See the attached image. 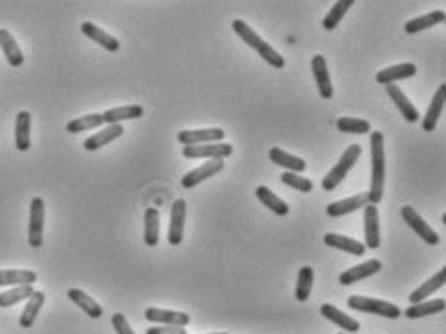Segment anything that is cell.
Instances as JSON below:
<instances>
[{"label":"cell","instance_id":"cell-40","mask_svg":"<svg viewBox=\"0 0 446 334\" xmlns=\"http://www.w3.org/2000/svg\"><path fill=\"white\" fill-rule=\"evenodd\" d=\"M280 180H282V184L298 189L301 193H309L313 189V182L309 180V178H303L301 174H296V172H284L282 176H280Z\"/></svg>","mask_w":446,"mask_h":334},{"label":"cell","instance_id":"cell-13","mask_svg":"<svg viewBox=\"0 0 446 334\" xmlns=\"http://www.w3.org/2000/svg\"><path fill=\"white\" fill-rule=\"evenodd\" d=\"M311 70H313V77H315V84H317L319 93L323 99H333L335 95V89H333V81H330V74H328V68H326V61L325 56H313L311 61Z\"/></svg>","mask_w":446,"mask_h":334},{"label":"cell","instance_id":"cell-37","mask_svg":"<svg viewBox=\"0 0 446 334\" xmlns=\"http://www.w3.org/2000/svg\"><path fill=\"white\" fill-rule=\"evenodd\" d=\"M313 278L315 273L311 267H301L298 273V284H296V300L308 301L311 296V288H313Z\"/></svg>","mask_w":446,"mask_h":334},{"label":"cell","instance_id":"cell-38","mask_svg":"<svg viewBox=\"0 0 446 334\" xmlns=\"http://www.w3.org/2000/svg\"><path fill=\"white\" fill-rule=\"evenodd\" d=\"M232 29H234V33L238 35L244 43L249 45V47L255 49V51H257L259 47H261V43H263V39L255 33V29H251L244 19H234V22H232Z\"/></svg>","mask_w":446,"mask_h":334},{"label":"cell","instance_id":"cell-17","mask_svg":"<svg viewBox=\"0 0 446 334\" xmlns=\"http://www.w3.org/2000/svg\"><path fill=\"white\" fill-rule=\"evenodd\" d=\"M321 315L325 319H328L330 323H335L338 328H342L344 333H358L361 328V325L356 319L348 317L346 313H342L340 309L330 305V303H323V305H321Z\"/></svg>","mask_w":446,"mask_h":334},{"label":"cell","instance_id":"cell-20","mask_svg":"<svg viewBox=\"0 0 446 334\" xmlns=\"http://www.w3.org/2000/svg\"><path fill=\"white\" fill-rule=\"evenodd\" d=\"M81 33L89 37L91 41H95L97 45H101L103 49H106L109 52H116L120 49V41L116 37H112L111 33L103 31L101 27H97L91 22H83L81 24Z\"/></svg>","mask_w":446,"mask_h":334},{"label":"cell","instance_id":"cell-22","mask_svg":"<svg viewBox=\"0 0 446 334\" xmlns=\"http://www.w3.org/2000/svg\"><path fill=\"white\" fill-rule=\"evenodd\" d=\"M143 223H145L143 241H145V246H149V248H154L159 244V240H161V214H159V209L147 207Z\"/></svg>","mask_w":446,"mask_h":334},{"label":"cell","instance_id":"cell-25","mask_svg":"<svg viewBox=\"0 0 446 334\" xmlns=\"http://www.w3.org/2000/svg\"><path fill=\"white\" fill-rule=\"evenodd\" d=\"M45 300H47L45 292L41 290L33 292V296L27 300L26 308H24L22 315H19V326H22V328H31V326H33L35 319L39 317V311L43 309Z\"/></svg>","mask_w":446,"mask_h":334},{"label":"cell","instance_id":"cell-14","mask_svg":"<svg viewBox=\"0 0 446 334\" xmlns=\"http://www.w3.org/2000/svg\"><path fill=\"white\" fill-rule=\"evenodd\" d=\"M369 205V198H367V191L363 193H358V196H352V198L340 199V201H335L330 205H326V214L328 216H344V214L353 213L358 209H365Z\"/></svg>","mask_w":446,"mask_h":334},{"label":"cell","instance_id":"cell-39","mask_svg":"<svg viewBox=\"0 0 446 334\" xmlns=\"http://www.w3.org/2000/svg\"><path fill=\"white\" fill-rule=\"evenodd\" d=\"M336 128L338 132L344 134H369L371 124L367 120H361V118H352V116H340L336 120Z\"/></svg>","mask_w":446,"mask_h":334},{"label":"cell","instance_id":"cell-42","mask_svg":"<svg viewBox=\"0 0 446 334\" xmlns=\"http://www.w3.org/2000/svg\"><path fill=\"white\" fill-rule=\"evenodd\" d=\"M112 321V326H114V331H116V334H136L134 331H132V326H129L128 319H126V315L124 313H114L111 317Z\"/></svg>","mask_w":446,"mask_h":334},{"label":"cell","instance_id":"cell-16","mask_svg":"<svg viewBox=\"0 0 446 334\" xmlns=\"http://www.w3.org/2000/svg\"><path fill=\"white\" fill-rule=\"evenodd\" d=\"M122 134H124V126L122 124H106V128L97 132L95 136L87 137L86 141H83V149L86 151H97L101 147L109 145L114 139H118Z\"/></svg>","mask_w":446,"mask_h":334},{"label":"cell","instance_id":"cell-3","mask_svg":"<svg viewBox=\"0 0 446 334\" xmlns=\"http://www.w3.org/2000/svg\"><path fill=\"white\" fill-rule=\"evenodd\" d=\"M348 305L361 313H371V315H379V317L386 319H398L402 315V309L385 300H375V298H367V296H350L348 298Z\"/></svg>","mask_w":446,"mask_h":334},{"label":"cell","instance_id":"cell-11","mask_svg":"<svg viewBox=\"0 0 446 334\" xmlns=\"http://www.w3.org/2000/svg\"><path fill=\"white\" fill-rule=\"evenodd\" d=\"M381 269H383L381 261L369 259V261H365V263H361V265H356L352 267V269H348V271H344V273L338 276V280H340L342 286H352V284L360 283L363 278H369L373 274H377Z\"/></svg>","mask_w":446,"mask_h":334},{"label":"cell","instance_id":"cell-36","mask_svg":"<svg viewBox=\"0 0 446 334\" xmlns=\"http://www.w3.org/2000/svg\"><path fill=\"white\" fill-rule=\"evenodd\" d=\"M353 6V0H340V2H335L333 8L328 10V14L323 19V27L333 31L338 27V24L342 22V17L346 16V12Z\"/></svg>","mask_w":446,"mask_h":334},{"label":"cell","instance_id":"cell-12","mask_svg":"<svg viewBox=\"0 0 446 334\" xmlns=\"http://www.w3.org/2000/svg\"><path fill=\"white\" fill-rule=\"evenodd\" d=\"M363 226H365V249H379L381 246V230H379L377 205H367L363 209Z\"/></svg>","mask_w":446,"mask_h":334},{"label":"cell","instance_id":"cell-34","mask_svg":"<svg viewBox=\"0 0 446 334\" xmlns=\"http://www.w3.org/2000/svg\"><path fill=\"white\" fill-rule=\"evenodd\" d=\"M33 286L31 284H26V286H16L12 290H6L0 294V308H12L16 305L19 301L29 300L33 296Z\"/></svg>","mask_w":446,"mask_h":334},{"label":"cell","instance_id":"cell-41","mask_svg":"<svg viewBox=\"0 0 446 334\" xmlns=\"http://www.w3.org/2000/svg\"><path fill=\"white\" fill-rule=\"evenodd\" d=\"M257 52H259V56H261V58H263L266 64H271L273 68H278V70L284 68V64H286V62H284V56L282 54H278V51H276V49H273V47H271L269 43H265V41H263V43H261V47L257 49Z\"/></svg>","mask_w":446,"mask_h":334},{"label":"cell","instance_id":"cell-23","mask_svg":"<svg viewBox=\"0 0 446 334\" xmlns=\"http://www.w3.org/2000/svg\"><path fill=\"white\" fill-rule=\"evenodd\" d=\"M0 49L4 52V56H6V61L12 68H19L22 64H24V52L22 49L17 47L16 39L12 37L8 29H0Z\"/></svg>","mask_w":446,"mask_h":334},{"label":"cell","instance_id":"cell-24","mask_svg":"<svg viewBox=\"0 0 446 334\" xmlns=\"http://www.w3.org/2000/svg\"><path fill=\"white\" fill-rule=\"evenodd\" d=\"M325 244L326 246H330V248L346 251L348 255H365V246H363L361 241L353 240V238H348V236H342V234H333V232H328V234H325Z\"/></svg>","mask_w":446,"mask_h":334},{"label":"cell","instance_id":"cell-21","mask_svg":"<svg viewBox=\"0 0 446 334\" xmlns=\"http://www.w3.org/2000/svg\"><path fill=\"white\" fill-rule=\"evenodd\" d=\"M269 159L273 161L278 166H282L284 172H296V174H301V172L308 168V163L300 159V157H296V154H290L282 151V149H278V147H273L271 151H269Z\"/></svg>","mask_w":446,"mask_h":334},{"label":"cell","instance_id":"cell-18","mask_svg":"<svg viewBox=\"0 0 446 334\" xmlns=\"http://www.w3.org/2000/svg\"><path fill=\"white\" fill-rule=\"evenodd\" d=\"M445 101H446V86L438 87L437 93L433 97V101H431L429 109L425 112V118L421 122V126L425 132H433V129L437 128L438 118H440V114H443V109H445Z\"/></svg>","mask_w":446,"mask_h":334},{"label":"cell","instance_id":"cell-15","mask_svg":"<svg viewBox=\"0 0 446 334\" xmlns=\"http://www.w3.org/2000/svg\"><path fill=\"white\" fill-rule=\"evenodd\" d=\"M417 74V68L415 64L412 62H402V64H396V66H388V68L381 70L377 74V84L381 86H392L395 81H400V79H408Z\"/></svg>","mask_w":446,"mask_h":334},{"label":"cell","instance_id":"cell-6","mask_svg":"<svg viewBox=\"0 0 446 334\" xmlns=\"http://www.w3.org/2000/svg\"><path fill=\"white\" fill-rule=\"evenodd\" d=\"M234 147L230 143H205V145H186L182 149V154L186 159H226L230 157Z\"/></svg>","mask_w":446,"mask_h":334},{"label":"cell","instance_id":"cell-28","mask_svg":"<svg viewBox=\"0 0 446 334\" xmlns=\"http://www.w3.org/2000/svg\"><path fill=\"white\" fill-rule=\"evenodd\" d=\"M68 298L70 301H74L77 308L86 313L87 317H91V319L103 317V308H101V305H99L91 296H87L86 292L77 290V288H72V290H68Z\"/></svg>","mask_w":446,"mask_h":334},{"label":"cell","instance_id":"cell-27","mask_svg":"<svg viewBox=\"0 0 446 334\" xmlns=\"http://www.w3.org/2000/svg\"><path fill=\"white\" fill-rule=\"evenodd\" d=\"M445 280H446V267H443L437 274H433V276H431L427 283H423L417 290L410 294V301H412V303L427 301V298H429L433 292L440 290V288L445 286Z\"/></svg>","mask_w":446,"mask_h":334},{"label":"cell","instance_id":"cell-30","mask_svg":"<svg viewBox=\"0 0 446 334\" xmlns=\"http://www.w3.org/2000/svg\"><path fill=\"white\" fill-rule=\"evenodd\" d=\"M143 116V106L141 104H128V106H118V109H109L103 112L104 124H120L124 120H136Z\"/></svg>","mask_w":446,"mask_h":334},{"label":"cell","instance_id":"cell-8","mask_svg":"<svg viewBox=\"0 0 446 334\" xmlns=\"http://www.w3.org/2000/svg\"><path fill=\"white\" fill-rule=\"evenodd\" d=\"M224 168V161L223 159H211V161H207L198 168H193V170H189L184 178H182V186L186 189L196 188L198 184L201 182H205L207 178H211V176H215L218 172Z\"/></svg>","mask_w":446,"mask_h":334},{"label":"cell","instance_id":"cell-35","mask_svg":"<svg viewBox=\"0 0 446 334\" xmlns=\"http://www.w3.org/2000/svg\"><path fill=\"white\" fill-rule=\"evenodd\" d=\"M104 124L103 114H86V116H79L76 120H70L66 124V132L70 134H79V132H87V129L101 128Z\"/></svg>","mask_w":446,"mask_h":334},{"label":"cell","instance_id":"cell-43","mask_svg":"<svg viewBox=\"0 0 446 334\" xmlns=\"http://www.w3.org/2000/svg\"><path fill=\"white\" fill-rule=\"evenodd\" d=\"M145 334H188L182 326H166V325H159V326H149L145 331Z\"/></svg>","mask_w":446,"mask_h":334},{"label":"cell","instance_id":"cell-33","mask_svg":"<svg viewBox=\"0 0 446 334\" xmlns=\"http://www.w3.org/2000/svg\"><path fill=\"white\" fill-rule=\"evenodd\" d=\"M37 280V273L26 269H8L0 271V286H26Z\"/></svg>","mask_w":446,"mask_h":334},{"label":"cell","instance_id":"cell-19","mask_svg":"<svg viewBox=\"0 0 446 334\" xmlns=\"http://www.w3.org/2000/svg\"><path fill=\"white\" fill-rule=\"evenodd\" d=\"M386 93H388V97L395 101L396 109L400 111V114H402L404 118L408 122H417L420 120V112H417V109L413 106L412 101L406 97V93H404L402 89L398 86H386Z\"/></svg>","mask_w":446,"mask_h":334},{"label":"cell","instance_id":"cell-31","mask_svg":"<svg viewBox=\"0 0 446 334\" xmlns=\"http://www.w3.org/2000/svg\"><path fill=\"white\" fill-rule=\"evenodd\" d=\"M255 196H257L259 201H261L266 209H271V211L275 214H278V216H286V214L290 213L288 203H286L284 199L278 198L276 193H273L266 186H259V188L255 189Z\"/></svg>","mask_w":446,"mask_h":334},{"label":"cell","instance_id":"cell-26","mask_svg":"<svg viewBox=\"0 0 446 334\" xmlns=\"http://www.w3.org/2000/svg\"><path fill=\"white\" fill-rule=\"evenodd\" d=\"M14 137H16L17 151H27L31 147V114L27 111L17 112Z\"/></svg>","mask_w":446,"mask_h":334},{"label":"cell","instance_id":"cell-45","mask_svg":"<svg viewBox=\"0 0 446 334\" xmlns=\"http://www.w3.org/2000/svg\"><path fill=\"white\" fill-rule=\"evenodd\" d=\"M340 334H344V333H340Z\"/></svg>","mask_w":446,"mask_h":334},{"label":"cell","instance_id":"cell-7","mask_svg":"<svg viewBox=\"0 0 446 334\" xmlns=\"http://www.w3.org/2000/svg\"><path fill=\"white\" fill-rule=\"evenodd\" d=\"M224 139V129L203 128V129H184L178 134V141L182 145H205V143H221Z\"/></svg>","mask_w":446,"mask_h":334},{"label":"cell","instance_id":"cell-1","mask_svg":"<svg viewBox=\"0 0 446 334\" xmlns=\"http://www.w3.org/2000/svg\"><path fill=\"white\" fill-rule=\"evenodd\" d=\"M371 189L367 191L371 205H377L383 199L385 189V136L381 132H371Z\"/></svg>","mask_w":446,"mask_h":334},{"label":"cell","instance_id":"cell-5","mask_svg":"<svg viewBox=\"0 0 446 334\" xmlns=\"http://www.w3.org/2000/svg\"><path fill=\"white\" fill-rule=\"evenodd\" d=\"M400 214H402V218L406 221V224L412 228L417 236H420L421 240H425V244H429V246H437L440 238H438V234L433 228H431L429 224L423 221V216H421L413 207L406 205L400 209Z\"/></svg>","mask_w":446,"mask_h":334},{"label":"cell","instance_id":"cell-32","mask_svg":"<svg viewBox=\"0 0 446 334\" xmlns=\"http://www.w3.org/2000/svg\"><path fill=\"white\" fill-rule=\"evenodd\" d=\"M446 308L445 300H431V301H420V303H413L410 308L406 309V317L408 319H421L429 317V315H437L443 313Z\"/></svg>","mask_w":446,"mask_h":334},{"label":"cell","instance_id":"cell-9","mask_svg":"<svg viewBox=\"0 0 446 334\" xmlns=\"http://www.w3.org/2000/svg\"><path fill=\"white\" fill-rule=\"evenodd\" d=\"M145 319L151 323H159V325L166 326H188L191 317L184 311H170V309H159V308H147Z\"/></svg>","mask_w":446,"mask_h":334},{"label":"cell","instance_id":"cell-29","mask_svg":"<svg viewBox=\"0 0 446 334\" xmlns=\"http://www.w3.org/2000/svg\"><path fill=\"white\" fill-rule=\"evenodd\" d=\"M445 19H446V14L443 12V10H433V12H429V14H425V16L410 19V22L404 26V29H406V33L415 35V33H420V31H423V29H429V27L443 24Z\"/></svg>","mask_w":446,"mask_h":334},{"label":"cell","instance_id":"cell-2","mask_svg":"<svg viewBox=\"0 0 446 334\" xmlns=\"http://www.w3.org/2000/svg\"><path fill=\"white\" fill-rule=\"evenodd\" d=\"M361 157V145H358V143H353V145H350L346 151L342 153V157H340V161L333 166V170L326 174L325 178H323V189L325 191H333V189H336L340 184H342V180L348 176V172L352 170L353 164L358 163V159Z\"/></svg>","mask_w":446,"mask_h":334},{"label":"cell","instance_id":"cell-10","mask_svg":"<svg viewBox=\"0 0 446 334\" xmlns=\"http://www.w3.org/2000/svg\"><path fill=\"white\" fill-rule=\"evenodd\" d=\"M186 209L188 203L184 199H176L172 203L170 226H168V241L172 246H180L184 240V223H186Z\"/></svg>","mask_w":446,"mask_h":334},{"label":"cell","instance_id":"cell-4","mask_svg":"<svg viewBox=\"0 0 446 334\" xmlns=\"http://www.w3.org/2000/svg\"><path fill=\"white\" fill-rule=\"evenodd\" d=\"M45 230V201L43 198H33L29 205V228H27V241L31 248L43 246Z\"/></svg>","mask_w":446,"mask_h":334},{"label":"cell","instance_id":"cell-44","mask_svg":"<svg viewBox=\"0 0 446 334\" xmlns=\"http://www.w3.org/2000/svg\"><path fill=\"white\" fill-rule=\"evenodd\" d=\"M209 334H228V333H209Z\"/></svg>","mask_w":446,"mask_h":334}]
</instances>
